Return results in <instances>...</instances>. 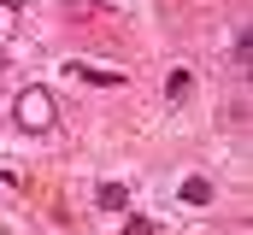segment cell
<instances>
[{"label": "cell", "mask_w": 253, "mask_h": 235, "mask_svg": "<svg viewBox=\"0 0 253 235\" xmlns=\"http://www.w3.org/2000/svg\"><path fill=\"white\" fill-rule=\"evenodd\" d=\"M94 200H100L106 212H129V188H124V182H100V188H94Z\"/></svg>", "instance_id": "cell-2"}, {"label": "cell", "mask_w": 253, "mask_h": 235, "mask_svg": "<svg viewBox=\"0 0 253 235\" xmlns=\"http://www.w3.org/2000/svg\"><path fill=\"white\" fill-rule=\"evenodd\" d=\"M12 118H18V129H47L53 123V94L47 88H24L12 100Z\"/></svg>", "instance_id": "cell-1"}, {"label": "cell", "mask_w": 253, "mask_h": 235, "mask_svg": "<svg viewBox=\"0 0 253 235\" xmlns=\"http://www.w3.org/2000/svg\"><path fill=\"white\" fill-rule=\"evenodd\" d=\"M0 71H6V47H0Z\"/></svg>", "instance_id": "cell-8"}, {"label": "cell", "mask_w": 253, "mask_h": 235, "mask_svg": "<svg viewBox=\"0 0 253 235\" xmlns=\"http://www.w3.org/2000/svg\"><path fill=\"white\" fill-rule=\"evenodd\" d=\"M71 71H83L88 82H106V88H112V82H124V71H100V65H71Z\"/></svg>", "instance_id": "cell-4"}, {"label": "cell", "mask_w": 253, "mask_h": 235, "mask_svg": "<svg viewBox=\"0 0 253 235\" xmlns=\"http://www.w3.org/2000/svg\"><path fill=\"white\" fill-rule=\"evenodd\" d=\"M212 194H218V188H212L206 176H183V200H189V206H212Z\"/></svg>", "instance_id": "cell-3"}, {"label": "cell", "mask_w": 253, "mask_h": 235, "mask_svg": "<svg viewBox=\"0 0 253 235\" xmlns=\"http://www.w3.org/2000/svg\"><path fill=\"white\" fill-rule=\"evenodd\" d=\"M0 6H12V12H18V6H24V0H0Z\"/></svg>", "instance_id": "cell-7"}, {"label": "cell", "mask_w": 253, "mask_h": 235, "mask_svg": "<svg viewBox=\"0 0 253 235\" xmlns=\"http://www.w3.org/2000/svg\"><path fill=\"white\" fill-rule=\"evenodd\" d=\"M189 88H194V77H189V71H171V82H165V94H171V100H189Z\"/></svg>", "instance_id": "cell-5"}, {"label": "cell", "mask_w": 253, "mask_h": 235, "mask_svg": "<svg viewBox=\"0 0 253 235\" xmlns=\"http://www.w3.org/2000/svg\"><path fill=\"white\" fill-rule=\"evenodd\" d=\"M230 59H236V71H248V30H236V47H230Z\"/></svg>", "instance_id": "cell-6"}]
</instances>
